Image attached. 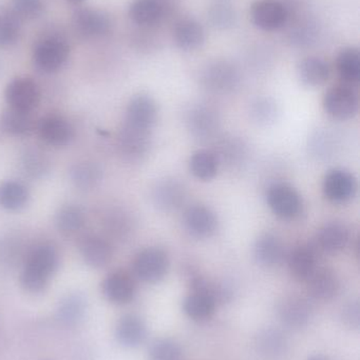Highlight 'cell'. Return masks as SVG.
<instances>
[{
    "instance_id": "obj_15",
    "label": "cell",
    "mask_w": 360,
    "mask_h": 360,
    "mask_svg": "<svg viewBox=\"0 0 360 360\" xmlns=\"http://www.w3.org/2000/svg\"><path fill=\"white\" fill-rule=\"evenodd\" d=\"M323 191L331 202H348L356 194V179L352 173L344 169H333L325 174Z\"/></svg>"
},
{
    "instance_id": "obj_14",
    "label": "cell",
    "mask_w": 360,
    "mask_h": 360,
    "mask_svg": "<svg viewBox=\"0 0 360 360\" xmlns=\"http://www.w3.org/2000/svg\"><path fill=\"white\" fill-rule=\"evenodd\" d=\"M104 297L116 306L130 304L137 294L135 278L124 271H114L106 276L101 283Z\"/></svg>"
},
{
    "instance_id": "obj_2",
    "label": "cell",
    "mask_w": 360,
    "mask_h": 360,
    "mask_svg": "<svg viewBox=\"0 0 360 360\" xmlns=\"http://www.w3.org/2000/svg\"><path fill=\"white\" fill-rule=\"evenodd\" d=\"M70 46L59 36H48L36 44L32 54L34 67L42 73L59 71L69 58Z\"/></svg>"
},
{
    "instance_id": "obj_8",
    "label": "cell",
    "mask_w": 360,
    "mask_h": 360,
    "mask_svg": "<svg viewBox=\"0 0 360 360\" xmlns=\"http://www.w3.org/2000/svg\"><path fill=\"white\" fill-rule=\"evenodd\" d=\"M118 146L120 155L127 162H143L151 148V131L135 128L124 122L118 132Z\"/></svg>"
},
{
    "instance_id": "obj_3",
    "label": "cell",
    "mask_w": 360,
    "mask_h": 360,
    "mask_svg": "<svg viewBox=\"0 0 360 360\" xmlns=\"http://www.w3.org/2000/svg\"><path fill=\"white\" fill-rule=\"evenodd\" d=\"M201 86L213 94H228L240 84V73L232 63L216 60L207 63L200 71Z\"/></svg>"
},
{
    "instance_id": "obj_45",
    "label": "cell",
    "mask_w": 360,
    "mask_h": 360,
    "mask_svg": "<svg viewBox=\"0 0 360 360\" xmlns=\"http://www.w3.org/2000/svg\"><path fill=\"white\" fill-rule=\"evenodd\" d=\"M12 11L23 19H35L44 11L42 0H12Z\"/></svg>"
},
{
    "instance_id": "obj_18",
    "label": "cell",
    "mask_w": 360,
    "mask_h": 360,
    "mask_svg": "<svg viewBox=\"0 0 360 360\" xmlns=\"http://www.w3.org/2000/svg\"><path fill=\"white\" fill-rule=\"evenodd\" d=\"M74 27L85 37H104L111 30V19L109 15L97 8H78L73 14Z\"/></svg>"
},
{
    "instance_id": "obj_40",
    "label": "cell",
    "mask_w": 360,
    "mask_h": 360,
    "mask_svg": "<svg viewBox=\"0 0 360 360\" xmlns=\"http://www.w3.org/2000/svg\"><path fill=\"white\" fill-rule=\"evenodd\" d=\"M249 115L259 126H270L278 118V105L270 97H258L252 103Z\"/></svg>"
},
{
    "instance_id": "obj_22",
    "label": "cell",
    "mask_w": 360,
    "mask_h": 360,
    "mask_svg": "<svg viewBox=\"0 0 360 360\" xmlns=\"http://www.w3.org/2000/svg\"><path fill=\"white\" fill-rule=\"evenodd\" d=\"M173 40L180 50L194 52L202 48L206 40L204 27L194 18H182L173 27Z\"/></svg>"
},
{
    "instance_id": "obj_43",
    "label": "cell",
    "mask_w": 360,
    "mask_h": 360,
    "mask_svg": "<svg viewBox=\"0 0 360 360\" xmlns=\"http://www.w3.org/2000/svg\"><path fill=\"white\" fill-rule=\"evenodd\" d=\"M209 18L216 29L228 30L236 25V11L228 2L217 1L209 8Z\"/></svg>"
},
{
    "instance_id": "obj_30",
    "label": "cell",
    "mask_w": 360,
    "mask_h": 360,
    "mask_svg": "<svg viewBox=\"0 0 360 360\" xmlns=\"http://www.w3.org/2000/svg\"><path fill=\"white\" fill-rule=\"evenodd\" d=\"M35 128V122L31 113L17 111L8 108L0 115V131L8 136H29Z\"/></svg>"
},
{
    "instance_id": "obj_44",
    "label": "cell",
    "mask_w": 360,
    "mask_h": 360,
    "mask_svg": "<svg viewBox=\"0 0 360 360\" xmlns=\"http://www.w3.org/2000/svg\"><path fill=\"white\" fill-rule=\"evenodd\" d=\"M23 243L18 236L8 235L0 239V262L14 264L23 257Z\"/></svg>"
},
{
    "instance_id": "obj_34",
    "label": "cell",
    "mask_w": 360,
    "mask_h": 360,
    "mask_svg": "<svg viewBox=\"0 0 360 360\" xmlns=\"http://www.w3.org/2000/svg\"><path fill=\"white\" fill-rule=\"evenodd\" d=\"M30 191L23 182L6 180L0 184V207L8 211H19L27 205Z\"/></svg>"
},
{
    "instance_id": "obj_23",
    "label": "cell",
    "mask_w": 360,
    "mask_h": 360,
    "mask_svg": "<svg viewBox=\"0 0 360 360\" xmlns=\"http://www.w3.org/2000/svg\"><path fill=\"white\" fill-rule=\"evenodd\" d=\"M116 338L124 348H137L147 338V326L139 315H124L116 323Z\"/></svg>"
},
{
    "instance_id": "obj_16",
    "label": "cell",
    "mask_w": 360,
    "mask_h": 360,
    "mask_svg": "<svg viewBox=\"0 0 360 360\" xmlns=\"http://www.w3.org/2000/svg\"><path fill=\"white\" fill-rule=\"evenodd\" d=\"M38 136L46 145L52 147H65L74 139V128L61 115L44 116L36 124Z\"/></svg>"
},
{
    "instance_id": "obj_10",
    "label": "cell",
    "mask_w": 360,
    "mask_h": 360,
    "mask_svg": "<svg viewBox=\"0 0 360 360\" xmlns=\"http://www.w3.org/2000/svg\"><path fill=\"white\" fill-rule=\"evenodd\" d=\"M4 97L11 109L31 113L39 105L40 91L31 78L16 77L8 82Z\"/></svg>"
},
{
    "instance_id": "obj_24",
    "label": "cell",
    "mask_w": 360,
    "mask_h": 360,
    "mask_svg": "<svg viewBox=\"0 0 360 360\" xmlns=\"http://www.w3.org/2000/svg\"><path fill=\"white\" fill-rule=\"evenodd\" d=\"M287 266L294 279L298 281H308L318 268L314 248L308 245L295 248L287 256Z\"/></svg>"
},
{
    "instance_id": "obj_28",
    "label": "cell",
    "mask_w": 360,
    "mask_h": 360,
    "mask_svg": "<svg viewBox=\"0 0 360 360\" xmlns=\"http://www.w3.org/2000/svg\"><path fill=\"white\" fill-rule=\"evenodd\" d=\"M331 70L327 61L321 57L309 56L299 61L297 76L300 82L308 88H318L329 80Z\"/></svg>"
},
{
    "instance_id": "obj_4",
    "label": "cell",
    "mask_w": 360,
    "mask_h": 360,
    "mask_svg": "<svg viewBox=\"0 0 360 360\" xmlns=\"http://www.w3.org/2000/svg\"><path fill=\"white\" fill-rule=\"evenodd\" d=\"M186 127L192 136L199 141H211L219 139L221 120L219 114L211 105L198 103L186 112Z\"/></svg>"
},
{
    "instance_id": "obj_17",
    "label": "cell",
    "mask_w": 360,
    "mask_h": 360,
    "mask_svg": "<svg viewBox=\"0 0 360 360\" xmlns=\"http://www.w3.org/2000/svg\"><path fill=\"white\" fill-rule=\"evenodd\" d=\"M158 118V105L148 94H137L127 105L125 124L142 130L151 131Z\"/></svg>"
},
{
    "instance_id": "obj_27",
    "label": "cell",
    "mask_w": 360,
    "mask_h": 360,
    "mask_svg": "<svg viewBox=\"0 0 360 360\" xmlns=\"http://www.w3.org/2000/svg\"><path fill=\"white\" fill-rule=\"evenodd\" d=\"M350 241V231L346 224L331 221L321 226L317 234V243L325 253L335 254L344 251Z\"/></svg>"
},
{
    "instance_id": "obj_33",
    "label": "cell",
    "mask_w": 360,
    "mask_h": 360,
    "mask_svg": "<svg viewBox=\"0 0 360 360\" xmlns=\"http://www.w3.org/2000/svg\"><path fill=\"white\" fill-rule=\"evenodd\" d=\"M338 76L347 86H354L360 80V53L354 46L342 49L336 57Z\"/></svg>"
},
{
    "instance_id": "obj_39",
    "label": "cell",
    "mask_w": 360,
    "mask_h": 360,
    "mask_svg": "<svg viewBox=\"0 0 360 360\" xmlns=\"http://www.w3.org/2000/svg\"><path fill=\"white\" fill-rule=\"evenodd\" d=\"M21 19L11 10H0V48L16 44L20 36Z\"/></svg>"
},
{
    "instance_id": "obj_7",
    "label": "cell",
    "mask_w": 360,
    "mask_h": 360,
    "mask_svg": "<svg viewBox=\"0 0 360 360\" xmlns=\"http://www.w3.org/2000/svg\"><path fill=\"white\" fill-rule=\"evenodd\" d=\"M323 108L334 120L342 122L352 120L359 113V95L352 86L347 84L333 86L323 97Z\"/></svg>"
},
{
    "instance_id": "obj_38",
    "label": "cell",
    "mask_w": 360,
    "mask_h": 360,
    "mask_svg": "<svg viewBox=\"0 0 360 360\" xmlns=\"http://www.w3.org/2000/svg\"><path fill=\"white\" fill-rule=\"evenodd\" d=\"M20 167L23 172L32 179H42L51 171V162L44 152L34 148L25 149L21 154Z\"/></svg>"
},
{
    "instance_id": "obj_35",
    "label": "cell",
    "mask_w": 360,
    "mask_h": 360,
    "mask_svg": "<svg viewBox=\"0 0 360 360\" xmlns=\"http://www.w3.org/2000/svg\"><path fill=\"white\" fill-rule=\"evenodd\" d=\"M188 168L197 179L209 181L215 179L218 174L220 164L215 152L211 150H199L190 156Z\"/></svg>"
},
{
    "instance_id": "obj_1",
    "label": "cell",
    "mask_w": 360,
    "mask_h": 360,
    "mask_svg": "<svg viewBox=\"0 0 360 360\" xmlns=\"http://www.w3.org/2000/svg\"><path fill=\"white\" fill-rule=\"evenodd\" d=\"M58 266V252L53 245L48 243L36 245L25 256L20 273L21 287L27 293H42Z\"/></svg>"
},
{
    "instance_id": "obj_19",
    "label": "cell",
    "mask_w": 360,
    "mask_h": 360,
    "mask_svg": "<svg viewBox=\"0 0 360 360\" xmlns=\"http://www.w3.org/2000/svg\"><path fill=\"white\" fill-rule=\"evenodd\" d=\"M306 283L309 295L318 302L334 300L340 289L337 274L329 268H317Z\"/></svg>"
},
{
    "instance_id": "obj_46",
    "label": "cell",
    "mask_w": 360,
    "mask_h": 360,
    "mask_svg": "<svg viewBox=\"0 0 360 360\" xmlns=\"http://www.w3.org/2000/svg\"><path fill=\"white\" fill-rule=\"evenodd\" d=\"M342 321L349 329L357 330L360 326V306L359 300H353L344 307Z\"/></svg>"
},
{
    "instance_id": "obj_29",
    "label": "cell",
    "mask_w": 360,
    "mask_h": 360,
    "mask_svg": "<svg viewBox=\"0 0 360 360\" xmlns=\"http://www.w3.org/2000/svg\"><path fill=\"white\" fill-rule=\"evenodd\" d=\"M86 311V298L82 294L73 292L61 298L57 307L56 317L65 327H75L84 319Z\"/></svg>"
},
{
    "instance_id": "obj_25",
    "label": "cell",
    "mask_w": 360,
    "mask_h": 360,
    "mask_svg": "<svg viewBox=\"0 0 360 360\" xmlns=\"http://www.w3.org/2000/svg\"><path fill=\"white\" fill-rule=\"evenodd\" d=\"M80 254L85 264L93 269H101L111 260L112 248L106 239L91 235L80 241Z\"/></svg>"
},
{
    "instance_id": "obj_32",
    "label": "cell",
    "mask_w": 360,
    "mask_h": 360,
    "mask_svg": "<svg viewBox=\"0 0 360 360\" xmlns=\"http://www.w3.org/2000/svg\"><path fill=\"white\" fill-rule=\"evenodd\" d=\"M217 306L215 300L203 292H190L183 300L184 313L194 321L211 319L215 314Z\"/></svg>"
},
{
    "instance_id": "obj_21",
    "label": "cell",
    "mask_w": 360,
    "mask_h": 360,
    "mask_svg": "<svg viewBox=\"0 0 360 360\" xmlns=\"http://www.w3.org/2000/svg\"><path fill=\"white\" fill-rule=\"evenodd\" d=\"M168 8L167 0H133L129 6V17L139 27H151L164 19Z\"/></svg>"
},
{
    "instance_id": "obj_36",
    "label": "cell",
    "mask_w": 360,
    "mask_h": 360,
    "mask_svg": "<svg viewBox=\"0 0 360 360\" xmlns=\"http://www.w3.org/2000/svg\"><path fill=\"white\" fill-rule=\"evenodd\" d=\"M70 179L75 188L92 190L103 179V170L93 162H76L69 171Z\"/></svg>"
},
{
    "instance_id": "obj_6",
    "label": "cell",
    "mask_w": 360,
    "mask_h": 360,
    "mask_svg": "<svg viewBox=\"0 0 360 360\" xmlns=\"http://www.w3.org/2000/svg\"><path fill=\"white\" fill-rule=\"evenodd\" d=\"M266 197L271 211L281 219H294L302 212V196L293 186L285 182L271 184Z\"/></svg>"
},
{
    "instance_id": "obj_13",
    "label": "cell",
    "mask_w": 360,
    "mask_h": 360,
    "mask_svg": "<svg viewBox=\"0 0 360 360\" xmlns=\"http://www.w3.org/2000/svg\"><path fill=\"white\" fill-rule=\"evenodd\" d=\"M183 226L190 236L209 238L218 230L219 221L213 210L203 205H192L184 211Z\"/></svg>"
},
{
    "instance_id": "obj_5",
    "label": "cell",
    "mask_w": 360,
    "mask_h": 360,
    "mask_svg": "<svg viewBox=\"0 0 360 360\" xmlns=\"http://www.w3.org/2000/svg\"><path fill=\"white\" fill-rule=\"evenodd\" d=\"M132 268L135 277L143 283H160L168 273V254L162 248H146L135 256Z\"/></svg>"
},
{
    "instance_id": "obj_42",
    "label": "cell",
    "mask_w": 360,
    "mask_h": 360,
    "mask_svg": "<svg viewBox=\"0 0 360 360\" xmlns=\"http://www.w3.org/2000/svg\"><path fill=\"white\" fill-rule=\"evenodd\" d=\"M150 360H182L183 351L181 346L171 338H156L148 348Z\"/></svg>"
},
{
    "instance_id": "obj_20",
    "label": "cell",
    "mask_w": 360,
    "mask_h": 360,
    "mask_svg": "<svg viewBox=\"0 0 360 360\" xmlns=\"http://www.w3.org/2000/svg\"><path fill=\"white\" fill-rule=\"evenodd\" d=\"M254 258L260 266L275 268L285 258V247L280 238L273 233H264L254 243Z\"/></svg>"
},
{
    "instance_id": "obj_48",
    "label": "cell",
    "mask_w": 360,
    "mask_h": 360,
    "mask_svg": "<svg viewBox=\"0 0 360 360\" xmlns=\"http://www.w3.org/2000/svg\"><path fill=\"white\" fill-rule=\"evenodd\" d=\"M309 360H327V359H325V357H323V356H313V357H311V359Z\"/></svg>"
},
{
    "instance_id": "obj_9",
    "label": "cell",
    "mask_w": 360,
    "mask_h": 360,
    "mask_svg": "<svg viewBox=\"0 0 360 360\" xmlns=\"http://www.w3.org/2000/svg\"><path fill=\"white\" fill-rule=\"evenodd\" d=\"M251 17L258 29L274 32L287 25L290 12L287 6L279 0H257L252 6Z\"/></svg>"
},
{
    "instance_id": "obj_31",
    "label": "cell",
    "mask_w": 360,
    "mask_h": 360,
    "mask_svg": "<svg viewBox=\"0 0 360 360\" xmlns=\"http://www.w3.org/2000/svg\"><path fill=\"white\" fill-rule=\"evenodd\" d=\"M255 346L262 356L277 359L283 356L289 348L287 335L275 328L261 330L256 336Z\"/></svg>"
},
{
    "instance_id": "obj_26",
    "label": "cell",
    "mask_w": 360,
    "mask_h": 360,
    "mask_svg": "<svg viewBox=\"0 0 360 360\" xmlns=\"http://www.w3.org/2000/svg\"><path fill=\"white\" fill-rule=\"evenodd\" d=\"M215 154L220 166L230 169H239L247 162L249 149L247 143L237 137H222L216 146Z\"/></svg>"
},
{
    "instance_id": "obj_41",
    "label": "cell",
    "mask_w": 360,
    "mask_h": 360,
    "mask_svg": "<svg viewBox=\"0 0 360 360\" xmlns=\"http://www.w3.org/2000/svg\"><path fill=\"white\" fill-rule=\"evenodd\" d=\"M337 146V137L328 129L317 131L310 139L311 152L318 160H328L334 156Z\"/></svg>"
},
{
    "instance_id": "obj_12",
    "label": "cell",
    "mask_w": 360,
    "mask_h": 360,
    "mask_svg": "<svg viewBox=\"0 0 360 360\" xmlns=\"http://www.w3.org/2000/svg\"><path fill=\"white\" fill-rule=\"evenodd\" d=\"M186 198V186L183 182L173 177L159 180L151 190V200L154 207L165 213H171L181 209Z\"/></svg>"
},
{
    "instance_id": "obj_37",
    "label": "cell",
    "mask_w": 360,
    "mask_h": 360,
    "mask_svg": "<svg viewBox=\"0 0 360 360\" xmlns=\"http://www.w3.org/2000/svg\"><path fill=\"white\" fill-rule=\"evenodd\" d=\"M85 224H86V214L80 205H63L55 215L57 230L65 235L75 234L84 228Z\"/></svg>"
},
{
    "instance_id": "obj_11",
    "label": "cell",
    "mask_w": 360,
    "mask_h": 360,
    "mask_svg": "<svg viewBox=\"0 0 360 360\" xmlns=\"http://www.w3.org/2000/svg\"><path fill=\"white\" fill-rule=\"evenodd\" d=\"M277 315L285 327L302 330L312 321V304L302 296H285L277 304Z\"/></svg>"
},
{
    "instance_id": "obj_47",
    "label": "cell",
    "mask_w": 360,
    "mask_h": 360,
    "mask_svg": "<svg viewBox=\"0 0 360 360\" xmlns=\"http://www.w3.org/2000/svg\"><path fill=\"white\" fill-rule=\"evenodd\" d=\"M66 1L69 2V4H82V2L85 1V0H66Z\"/></svg>"
}]
</instances>
